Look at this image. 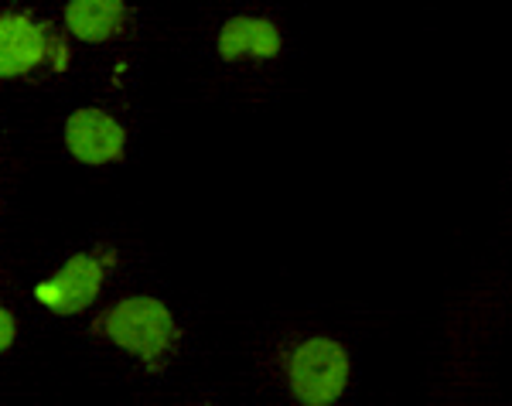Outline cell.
Wrapping results in <instances>:
<instances>
[{"instance_id":"6","label":"cell","mask_w":512,"mask_h":406,"mask_svg":"<svg viewBox=\"0 0 512 406\" xmlns=\"http://www.w3.org/2000/svg\"><path fill=\"white\" fill-rule=\"evenodd\" d=\"M216 52L222 62H274L284 52V31L263 14H236L219 28Z\"/></svg>"},{"instance_id":"5","label":"cell","mask_w":512,"mask_h":406,"mask_svg":"<svg viewBox=\"0 0 512 406\" xmlns=\"http://www.w3.org/2000/svg\"><path fill=\"white\" fill-rule=\"evenodd\" d=\"M52 35L35 14L4 11L0 14V82L24 79L52 58Z\"/></svg>"},{"instance_id":"4","label":"cell","mask_w":512,"mask_h":406,"mask_svg":"<svg viewBox=\"0 0 512 406\" xmlns=\"http://www.w3.org/2000/svg\"><path fill=\"white\" fill-rule=\"evenodd\" d=\"M65 151L72 161L86 164V168H106L117 164L127 154V130L113 113L99 110V106H79L65 120Z\"/></svg>"},{"instance_id":"7","label":"cell","mask_w":512,"mask_h":406,"mask_svg":"<svg viewBox=\"0 0 512 406\" xmlns=\"http://www.w3.org/2000/svg\"><path fill=\"white\" fill-rule=\"evenodd\" d=\"M65 31L82 45H106L127 31V0H69L65 4Z\"/></svg>"},{"instance_id":"8","label":"cell","mask_w":512,"mask_h":406,"mask_svg":"<svg viewBox=\"0 0 512 406\" xmlns=\"http://www.w3.org/2000/svg\"><path fill=\"white\" fill-rule=\"evenodd\" d=\"M14 338H18V318L11 314V308L0 304V355L14 345Z\"/></svg>"},{"instance_id":"3","label":"cell","mask_w":512,"mask_h":406,"mask_svg":"<svg viewBox=\"0 0 512 406\" xmlns=\"http://www.w3.org/2000/svg\"><path fill=\"white\" fill-rule=\"evenodd\" d=\"M113 267H117V250L113 246H99V250L69 256L52 277L38 280L35 301L45 311L62 314V318L89 311L99 301V294H103Z\"/></svg>"},{"instance_id":"2","label":"cell","mask_w":512,"mask_h":406,"mask_svg":"<svg viewBox=\"0 0 512 406\" xmlns=\"http://www.w3.org/2000/svg\"><path fill=\"white\" fill-rule=\"evenodd\" d=\"M284 386L301 406H332L352 386V352L332 335H308L284 355Z\"/></svg>"},{"instance_id":"1","label":"cell","mask_w":512,"mask_h":406,"mask_svg":"<svg viewBox=\"0 0 512 406\" xmlns=\"http://www.w3.org/2000/svg\"><path fill=\"white\" fill-rule=\"evenodd\" d=\"M93 331L103 342L117 345L120 352L134 355L137 362H144L154 372L168 366L181 342L175 311L154 294L120 297L117 304H110V308L99 314Z\"/></svg>"},{"instance_id":"9","label":"cell","mask_w":512,"mask_h":406,"mask_svg":"<svg viewBox=\"0 0 512 406\" xmlns=\"http://www.w3.org/2000/svg\"><path fill=\"white\" fill-rule=\"evenodd\" d=\"M52 62H55V72L69 69V48H65V41L59 38H55V45H52Z\"/></svg>"}]
</instances>
